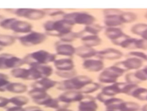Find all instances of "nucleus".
<instances>
[{
    "label": "nucleus",
    "mask_w": 147,
    "mask_h": 111,
    "mask_svg": "<svg viewBox=\"0 0 147 111\" xmlns=\"http://www.w3.org/2000/svg\"><path fill=\"white\" fill-rule=\"evenodd\" d=\"M0 27L3 30H9L21 35L33 31V25L31 23L15 17L4 18L1 22Z\"/></svg>",
    "instance_id": "1"
},
{
    "label": "nucleus",
    "mask_w": 147,
    "mask_h": 111,
    "mask_svg": "<svg viewBox=\"0 0 147 111\" xmlns=\"http://www.w3.org/2000/svg\"><path fill=\"white\" fill-rule=\"evenodd\" d=\"M73 25L65 19L56 21H49L44 25V27L48 35L59 36V37L71 32Z\"/></svg>",
    "instance_id": "2"
},
{
    "label": "nucleus",
    "mask_w": 147,
    "mask_h": 111,
    "mask_svg": "<svg viewBox=\"0 0 147 111\" xmlns=\"http://www.w3.org/2000/svg\"><path fill=\"white\" fill-rule=\"evenodd\" d=\"M26 64L47 65L50 63L54 62L56 60L54 54L45 50H39L28 54L24 58Z\"/></svg>",
    "instance_id": "3"
},
{
    "label": "nucleus",
    "mask_w": 147,
    "mask_h": 111,
    "mask_svg": "<svg viewBox=\"0 0 147 111\" xmlns=\"http://www.w3.org/2000/svg\"><path fill=\"white\" fill-rule=\"evenodd\" d=\"M46 38L44 33L32 31L29 33L17 37V40L23 46L32 47L42 43Z\"/></svg>",
    "instance_id": "4"
},
{
    "label": "nucleus",
    "mask_w": 147,
    "mask_h": 111,
    "mask_svg": "<svg viewBox=\"0 0 147 111\" xmlns=\"http://www.w3.org/2000/svg\"><path fill=\"white\" fill-rule=\"evenodd\" d=\"M64 19L70 22L72 25L75 24L86 26L92 25L95 22L94 16L86 12H74L64 15Z\"/></svg>",
    "instance_id": "5"
},
{
    "label": "nucleus",
    "mask_w": 147,
    "mask_h": 111,
    "mask_svg": "<svg viewBox=\"0 0 147 111\" xmlns=\"http://www.w3.org/2000/svg\"><path fill=\"white\" fill-rule=\"evenodd\" d=\"M13 13L18 18L29 20H38L44 18L46 12L35 9L19 8L12 9Z\"/></svg>",
    "instance_id": "6"
},
{
    "label": "nucleus",
    "mask_w": 147,
    "mask_h": 111,
    "mask_svg": "<svg viewBox=\"0 0 147 111\" xmlns=\"http://www.w3.org/2000/svg\"><path fill=\"white\" fill-rule=\"evenodd\" d=\"M125 71L116 65L109 67L100 74L99 79L100 81L106 83L115 82L117 78L122 76Z\"/></svg>",
    "instance_id": "7"
},
{
    "label": "nucleus",
    "mask_w": 147,
    "mask_h": 111,
    "mask_svg": "<svg viewBox=\"0 0 147 111\" xmlns=\"http://www.w3.org/2000/svg\"><path fill=\"white\" fill-rule=\"evenodd\" d=\"M143 61L137 58L130 57L126 60L116 63V66L119 67L124 71L138 70L143 65Z\"/></svg>",
    "instance_id": "8"
},
{
    "label": "nucleus",
    "mask_w": 147,
    "mask_h": 111,
    "mask_svg": "<svg viewBox=\"0 0 147 111\" xmlns=\"http://www.w3.org/2000/svg\"><path fill=\"white\" fill-rule=\"evenodd\" d=\"M91 80L86 76H79L64 82L62 86L66 88H79L88 85L91 82Z\"/></svg>",
    "instance_id": "9"
},
{
    "label": "nucleus",
    "mask_w": 147,
    "mask_h": 111,
    "mask_svg": "<svg viewBox=\"0 0 147 111\" xmlns=\"http://www.w3.org/2000/svg\"><path fill=\"white\" fill-rule=\"evenodd\" d=\"M105 35L115 44L118 45L119 43L125 38L128 37L118 27H108L105 30Z\"/></svg>",
    "instance_id": "10"
},
{
    "label": "nucleus",
    "mask_w": 147,
    "mask_h": 111,
    "mask_svg": "<svg viewBox=\"0 0 147 111\" xmlns=\"http://www.w3.org/2000/svg\"><path fill=\"white\" fill-rule=\"evenodd\" d=\"M26 64L24 58L7 53L4 62L5 70H10L22 67Z\"/></svg>",
    "instance_id": "11"
},
{
    "label": "nucleus",
    "mask_w": 147,
    "mask_h": 111,
    "mask_svg": "<svg viewBox=\"0 0 147 111\" xmlns=\"http://www.w3.org/2000/svg\"><path fill=\"white\" fill-rule=\"evenodd\" d=\"M123 54L120 51L113 48H109L97 52L96 56L100 59L114 60L120 59Z\"/></svg>",
    "instance_id": "12"
},
{
    "label": "nucleus",
    "mask_w": 147,
    "mask_h": 111,
    "mask_svg": "<svg viewBox=\"0 0 147 111\" xmlns=\"http://www.w3.org/2000/svg\"><path fill=\"white\" fill-rule=\"evenodd\" d=\"M83 66L85 69L90 72H99L103 69L104 64L101 60L87 59L84 61Z\"/></svg>",
    "instance_id": "13"
},
{
    "label": "nucleus",
    "mask_w": 147,
    "mask_h": 111,
    "mask_svg": "<svg viewBox=\"0 0 147 111\" xmlns=\"http://www.w3.org/2000/svg\"><path fill=\"white\" fill-rule=\"evenodd\" d=\"M54 65L59 71H71L74 70V67L73 61L70 58L56 60Z\"/></svg>",
    "instance_id": "14"
},
{
    "label": "nucleus",
    "mask_w": 147,
    "mask_h": 111,
    "mask_svg": "<svg viewBox=\"0 0 147 111\" xmlns=\"http://www.w3.org/2000/svg\"><path fill=\"white\" fill-rule=\"evenodd\" d=\"M56 51L58 55L68 57L72 56L76 52V49L73 45L65 43L57 45Z\"/></svg>",
    "instance_id": "15"
},
{
    "label": "nucleus",
    "mask_w": 147,
    "mask_h": 111,
    "mask_svg": "<svg viewBox=\"0 0 147 111\" xmlns=\"http://www.w3.org/2000/svg\"><path fill=\"white\" fill-rule=\"evenodd\" d=\"M122 13L112 14L105 15V24L108 27H115L121 25L123 24L121 18Z\"/></svg>",
    "instance_id": "16"
},
{
    "label": "nucleus",
    "mask_w": 147,
    "mask_h": 111,
    "mask_svg": "<svg viewBox=\"0 0 147 111\" xmlns=\"http://www.w3.org/2000/svg\"><path fill=\"white\" fill-rule=\"evenodd\" d=\"M75 54L83 58H88L96 56L97 51L92 47L83 46L76 49Z\"/></svg>",
    "instance_id": "17"
},
{
    "label": "nucleus",
    "mask_w": 147,
    "mask_h": 111,
    "mask_svg": "<svg viewBox=\"0 0 147 111\" xmlns=\"http://www.w3.org/2000/svg\"><path fill=\"white\" fill-rule=\"evenodd\" d=\"M17 37L7 34H0V46L4 49L13 45L17 41Z\"/></svg>",
    "instance_id": "18"
},
{
    "label": "nucleus",
    "mask_w": 147,
    "mask_h": 111,
    "mask_svg": "<svg viewBox=\"0 0 147 111\" xmlns=\"http://www.w3.org/2000/svg\"><path fill=\"white\" fill-rule=\"evenodd\" d=\"M10 74L15 78L30 79V71L29 68H26L20 67L10 70Z\"/></svg>",
    "instance_id": "19"
},
{
    "label": "nucleus",
    "mask_w": 147,
    "mask_h": 111,
    "mask_svg": "<svg viewBox=\"0 0 147 111\" xmlns=\"http://www.w3.org/2000/svg\"><path fill=\"white\" fill-rule=\"evenodd\" d=\"M81 40L85 46L90 47L99 45L101 43V39L97 35L85 36L82 37Z\"/></svg>",
    "instance_id": "20"
},
{
    "label": "nucleus",
    "mask_w": 147,
    "mask_h": 111,
    "mask_svg": "<svg viewBox=\"0 0 147 111\" xmlns=\"http://www.w3.org/2000/svg\"><path fill=\"white\" fill-rule=\"evenodd\" d=\"M121 18L123 23H132L136 20L137 15L133 12H123L121 15Z\"/></svg>",
    "instance_id": "21"
},
{
    "label": "nucleus",
    "mask_w": 147,
    "mask_h": 111,
    "mask_svg": "<svg viewBox=\"0 0 147 111\" xmlns=\"http://www.w3.org/2000/svg\"><path fill=\"white\" fill-rule=\"evenodd\" d=\"M136 39L127 37L123 39L118 45L124 49H134V45Z\"/></svg>",
    "instance_id": "22"
},
{
    "label": "nucleus",
    "mask_w": 147,
    "mask_h": 111,
    "mask_svg": "<svg viewBox=\"0 0 147 111\" xmlns=\"http://www.w3.org/2000/svg\"><path fill=\"white\" fill-rule=\"evenodd\" d=\"M147 28V24L145 23H138L131 27V31L134 34L141 36L142 33Z\"/></svg>",
    "instance_id": "23"
},
{
    "label": "nucleus",
    "mask_w": 147,
    "mask_h": 111,
    "mask_svg": "<svg viewBox=\"0 0 147 111\" xmlns=\"http://www.w3.org/2000/svg\"><path fill=\"white\" fill-rule=\"evenodd\" d=\"M102 30V27L98 25H93L86 26L85 27L84 31L89 33L90 35H97Z\"/></svg>",
    "instance_id": "24"
},
{
    "label": "nucleus",
    "mask_w": 147,
    "mask_h": 111,
    "mask_svg": "<svg viewBox=\"0 0 147 111\" xmlns=\"http://www.w3.org/2000/svg\"><path fill=\"white\" fill-rule=\"evenodd\" d=\"M79 37H80L79 33L71 32L70 33L60 37V38L64 43H69L73 41L75 38Z\"/></svg>",
    "instance_id": "25"
},
{
    "label": "nucleus",
    "mask_w": 147,
    "mask_h": 111,
    "mask_svg": "<svg viewBox=\"0 0 147 111\" xmlns=\"http://www.w3.org/2000/svg\"><path fill=\"white\" fill-rule=\"evenodd\" d=\"M147 50V40L143 39H136L134 45V49Z\"/></svg>",
    "instance_id": "26"
},
{
    "label": "nucleus",
    "mask_w": 147,
    "mask_h": 111,
    "mask_svg": "<svg viewBox=\"0 0 147 111\" xmlns=\"http://www.w3.org/2000/svg\"><path fill=\"white\" fill-rule=\"evenodd\" d=\"M129 56L130 57L137 58L139 59H141L142 61H147V55L144 52L139 51H132L129 52Z\"/></svg>",
    "instance_id": "27"
},
{
    "label": "nucleus",
    "mask_w": 147,
    "mask_h": 111,
    "mask_svg": "<svg viewBox=\"0 0 147 111\" xmlns=\"http://www.w3.org/2000/svg\"><path fill=\"white\" fill-rule=\"evenodd\" d=\"M56 73L59 76L66 77H70V78H72V76H74L76 74V72L74 70L71 71H57Z\"/></svg>",
    "instance_id": "28"
},
{
    "label": "nucleus",
    "mask_w": 147,
    "mask_h": 111,
    "mask_svg": "<svg viewBox=\"0 0 147 111\" xmlns=\"http://www.w3.org/2000/svg\"><path fill=\"white\" fill-rule=\"evenodd\" d=\"M126 80L129 83L131 84H133V83H135L136 82H138L139 81L137 80L134 76V73H130V74H127L126 76Z\"/></svg>",
    "instance_id": "29"
},
{
    "label": "nucleus",
    "mask_w": 147,
    "mask_h": 111,
    "mask_svg": "<svg viewBox=\"0 0 147 111\" xmlns=\"http://www.w3.org/2000/svg\"><path fill=\"white\" fill-rule=\"evenodd\" d=\"M7 82V76L5 74L0 72V86L4 85Z\"/></svg>",
    "instance_id": "30"
},
{
    "label": "nucleus",
    "mask_w": 147,
    "mask_h": 111,
    "mask_svg": "<svg viewBox=\"0 0 147 111\" xmlns=\"http://www.w3.org/2000/svg\"><path fill=\"white\" fill-rule=\"evenodd\" d=\"M142 38L147 40V28L145 30L141 35Z\"/></svg>",
    "instance_id": "31"
},
{
    "label": "nucleus",
    "mask_w": 147,
    "mask_h": 111,
    "mask_svg": "<svg viewBox=\"0 0 147 111\" xmlns=\"http://www.w3.org/2000/svg\"><path fill=\"white\" fill-rule=\"evenodd\" d=\"M4 18H5V17H4L3 15H0V25H1V22L3 20Z\"/></svg>",
    "instance_id": "32"
},
{
    "label": "nucleus",
    "mask_w": 147,
    "mask_h": 111,
    "mask_svg": "<svg viewBox=\"0 0 147 111\" xmlns=\"http://www.w3.org/2000/svg\"><path fill=\"white\" fill-rule=\"evenodd\" d=\"M3 48H2V47H1V46H0V53H1V52L3 50Z\"/></svg>",
    "instance_id": "33"
},
{
    "label": "nucleus",
    "mask_w": 147,
    "mask_h": 111,
    "mask_svg": "<svg viewBox=\"0 0 147 111\" xmlns=\"http://www.w3.org/2000/svg\"><path fill=\"white\" fill-rule=\"evenodd\" d=\"M145 17L146 18V19H147V13H146V15H145Z\"/></svg>",
    "instance_id": "34"
},
{
    "label": "nucleus",
    "mask_w": 147,
    "mask_h": 111,
    "mask_svg": "<svg viewBox=\"0 0 147 111\" xmlns=\"http://www.w3.org/2000/svg\"></svg>",
    "instance_id": "35"
}]
</instances>
